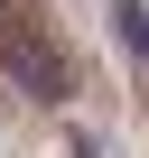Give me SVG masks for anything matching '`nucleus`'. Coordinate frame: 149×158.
I'll list each match as a JSON object with an SVG mask.
<instances>
[{
    "mask_svg": "<svg viewBox=\"0 0 149 158\" xmlns=\"http://www.w3.org/2000/svg\"><path fill=\"white\" fill-rule=\"evenodd\" d=\"M0 65H10V84H28L37 102H65V56L47 37V19L28 0H0Z\"/></svg>",
    "mask_w": 149,
    "mask_h": 158,
    "instance_id": "nucleus-1",
    "label": "nucleus"
}]
</instances>
